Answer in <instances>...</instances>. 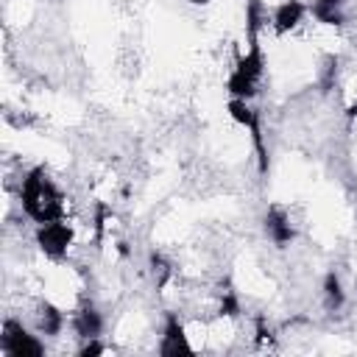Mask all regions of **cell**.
Masks as SVG:
<instances>
[{"label": "cell", "mask_w": 357, "mask_h": 357, "mask_svg": "<svg viewBox=\"0 0 357 357\" xmlns=\"http://www.w3.org/2000/svg\"><path fill=\"white\" fill-rule=\"evenodd\" d=\"M20 198H22L25 215L36 223H47L61 215V195H59L56 184L50 181V176L45 173V167H33L22 178Z\"/></svg>", "instance_id": "cell-1"}, {"label": "cell", "mask_w": 357, "mask_h": 357, "mask_svg": "<svg viewBox=\"0 0 357 357\" xmlns=\"http://www.w3.org/2000/svg\"><path fill=\"white\" fill-rule=\"evenodd\" d=\"M262 67H265V59H262V47L257 42V33H251V47L248 53L237 61L234 73L229 75V95L231 98H240V100H248L257 95V84L262 78Z\"/></svg>", "instance_id": "cell-2"}, {"label": "cell", "mask_w": 357, "mask_h": 357, "mask_svg": "<svg viewBox=\"0 0 357 357\" xmlns=\"http://www.w3.org/2000/svg\"><path fill=\"white\" fill-rule=\"evenodd\" d=\"M0 349L8 357H39L45 354V346L39 343L36 335H31L20 321L8 318L3 324V337H0Z\"/></svg>", "instance_id": "cell-3"}, {"label": "cell", "mask_w": 357, "mask_h": 357, "mask_svg": "<svg viewBox=\"0 0 357 357\" xmlns=\"http://www.w3.org/2000/svg\"><path fill=\"white\" fill-rule=\"evenodd\" d=\"M229 114H231L234 123H240L243 128L251 131V142H254V151H257V159H259V170L265 173V170H268V151H265V142H262V128H259L257 112L248 106V100L231 98V100H229Z\"/></svg>", "instance_id": "cell-4"}, {"label": "cell", "mask_w": 357, "mask_h": 357, "mask_svg": "<svg viewBox=\"0 0 357 357\" xmlns=\"http://www.w3.org/2000/svg\"><path fill=\"white\" fill-rule=\"evenodd\" d=\"M36 243L42 248V254L47 257H64L70 243H73V229L64 223V220H47V223H39L36 229Z\"/></svg>", "instance_id": "cell-5"}, {"label": "cell", "mask_w": 357, "mask_h": 357, "mask_svg": "<svg viewBox=\"0 0 357 357\" xmlns=\"http://www.w3.org/2000/svg\"><path fill=\"white\" fill-rule=\"evenodd\" d=\"M159 351L165 357H178V354H190V343H187V335H184V326L176 315H167V324H165V335H162V343H159Z\"/></svg>", "instance_id": "cell-6"}, {"label": "cell", "mask_w": 357, "mask_h": 357, "mask_svg": "<svg viewBox=\"0 0 357 357\" xmlns=\"http://www.w3.org/2000/svg\"><path fill=\"white\" fill-rule=\"evenodd\" d=\"M304 14H307V6H304L301 0H284V3L276 6V11H273V28H276L279 33H287V31H293V28L304 20Z\"/></svg>", "instance_id": "cell-7"}, {"label": "cell", "mask_w": 357, "mask_h": 357, "mask_svg": "<svg viewBox=\"0 0 357 357\" xmlns=\"http://www.w3.org/2000/svg\"><path fill=\"white\" fill-rule=\"evenodd\" d=\"M265 231L268 237L276 243V245H287L293 240V226H290V218L284 209L273 206L268 215H265Z\"/></svg>", "instance_id": "cell-8"}, {"label": "cell", "mask_w": 357, "mask_h": 357, "mask_svg": "<svg viewBox=\"0 0 357 357\" xmlns=\"http://www.w3.org/2000/svg\"><path fill=\"white\" fill-rule=\"evenodd\" d=\"M73 326H75V335H81L84 340H92V337H100L103 318H100V312L95 307H84V310L75 312Z\"/></svg>", "instance_id": "cell-9"}, {"label": "cell", "mask_w": 357, "mask_h": 357, "mask_svg": "<svg viewBox=\"0 0 357 357\" xmlns=\"http://www.w3.org/2000/svg\"><path fill=\"white\" fill-rule=\"evenodd\" d=\"M310 11L324 25H340L343 22V11H346V0H312Z\"/></svg>", "instance_id": "cell-10"}, {"label": "cell", "mask_w": 357, "mask_h": 357, "mask_svg": "<svg viewBox=\"0 0 357 357\" xmlns=\"http://www.w3.org/2000/svg\"><path fill=\"white\" fill-rule=\"evenodd\" d=\"M36 324H39V332L42 335H59L61 326H64V315L53 307V304H42L39 307V315H36Z\"/></svg>", "instance_id": "cell-11"}, {"label": "cell", "mask_w": 357, "mask_h": 357, "mask_svg": "<svg viewBox=\"0 0 357 357\" xmlns=\"http://www.w3.org/2000/svg\"><path fill=\"white\" fill-rule=\"evenodd\" d=\"M324 301H326L329 310H340L343 301H346V293H343L340 279L335 273H326V279H324Z\"/></svg>", "instance_id": "cell-12"}, {"label": "cell", "mask_w": 357, "mask_h": 357, "mask_svg": "<svg viewBox=\"0 0 357 357\" xmlns=\"http://www.w3.org/2000/svg\"><path fill=\"white\" fill-rule=\"evenodd\" d=\"M95 340H98V337H92V340L81 349V354H84V357H89V354H100V351H103V346H100V343H95Z\"/></svg>", "instance_id": "cell-13"}]
</instances>
